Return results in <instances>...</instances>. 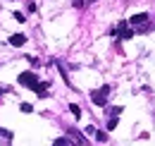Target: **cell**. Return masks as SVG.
Segmentation results:
<instances>
[{
    "label": "cell",
    "instance_id": "obj_14",
    "mask_svg": "<svg viewBox=\"0 0 155 146\" xmlns=\"http://www.w3.org/2000/svg\"><path fill=\"white\" fill-rule=\"evenodd\" d=\"M15 19H17V22H24V19H26V17H24L21 12H15Z\"/></svg>",
    "mask_w": 155,
    "mask_h": 146
},
{
    "label": "cell",
    "instance_id": "obj_12",
    "mask_svg": "<svg viewBox=\"0 0 155 146\" xmlns=\"http://www.w3.org/2000/svg\"><path fill=\"white\" fill-rule=\"evenodd\" d=\"M0 137H5V139H12V132H10V129H0Z\"/></svg>",
    "mask_w": 155,
    "mask_h": 146
},
{
    "label": "cell",
    "instance_id": "obj_2",
    "mask_svg": "<svg viewBox=\"0 0 155 146\" xmlns=\"http://www.w3.org/2000/svg\"><path fill=\"white\" fill-rule=\"evenodd\" d=\"M19 84L29 86V89H36V86H38V77L34 72H24V74H19Z\"/></svg>",
    "mask_w": 155,
    "mask_h": 146
},
{
    "label": "cell",
    "instance_id": "obj_7",
    "mask_svg": "<svg viewBox=\"0 0 155 146\" xmlns=\"http://www.w3.org/2000/svg\"><path fill=\"white\" fill-rule=\"evenodd\" d=\"M45 91H48V84H43V82H38V86H36V93H38L41 98H45V96H48Z\"/></svg>",
    "mask_w": 155,
    "mask_h": 146
},
{
    "label": "cell",
    "instance_id": "obj_9",
    "mask_svg": "<svg viewBox=\"0 0 155 146\" xmlns=\"http://www.w3.org/2000/svg\"><path fill=\"white\" fill-rule=\"evenodd\" d=\"M53 146H69V141H67V139H55Z\"/></svg>",
    "mask_w": 155,
    "mask_h": 146
},
{
    "label": "cell",
    "instance_id": "obj_11",
    "mask_svg": "<svg viewBox=\"0 0 155 146\" xmlns=\"http://www.w3.org/2000/svg\"><path fill=\"white\" fill-rule=\"evenodd\" d=\"M117 127V117H110L107 120V129H115Z\"/></svg>",
    "mask_w": 155,
    "mask_h": 146
},
{
    "label": "cell",
    "instance_id": "obj_6",
    "mask_svg": "<svg viewBox=\"0 0 155 146\" xmlns=\"http://www.w3.org/2000/svg\"><path fill=\"white\" fill-rule=\"evenodd\" d=\"M67 134H69V137H72V139H74V144H77V146H84V137H81V134H79L77 129H69V132H67Z\"/></svg>",
    "mask_w": 155,
    "mask_h": 146
},
{
    "label": "cell",
    "instance_id": "obj_5",
    "mask_svg": "<svg viewBox=\"0 0 155 146\" xmlns=\"http://www.w3.org/2000/svg\"><path fill=\"white\" fill-rule=\"evenodd\" d=\"M10 43L19 48V46H24V43H26V36H24V34H15V36H10Z\"/></svg>",
    "mask_w": 155,
    "mask_h": 146
},
{
    "label": "cell",
    "instance_id": "obj_1",
    "mask_svg": "<svg viewBox=\"0 0 155 146\" xmlns=\"http://www.w3.org/2000/svg\"><path fill=\"white\" fill-rule=\"evenodd\" d=\"M107 93H110V86H103V89H98V91L91 93V101H93L96 106H105V103H107Z\"/></svg>",
    "mask_w": 155,
    "mask_h": 146
},
{
    "label": "cell",
    "instance_id": "obj_10",
    "mask_svg": "<svg viewBox=\"0 0 155 146\" xmlns=\"http://www.w3.org/2000/svg\"><path fill=\"white\" fill-rule=\"evenodd\" d=\"M96 139L98 141H107V134L105 132H96Z\"/></svg>",
    "mask_w": 155,
    "mask_h": 146
},
{
    "label": "cell",
    "instance_id": "obj_13",
    "mask_svg": "<svg viewBox=\"0 0 155 146\" xmlns=\"http://www.w3.org/2000/svg\"><path fill=\"white\" fill-rule=\"evenodd\" d=\"M31 110H34L31 103H21V113H31Z\"/></svg>",
    "mask_w": 155,
    "mask_h": 146
},
{
    "label": "cell",
    "instance_id": "obj_8",
    "mask_svg": "<svg viewBox=\"0 0 155 146\" xmlns=\"http://www.w3.org/2000/svg\"><path fill=\"white\" fill-rule=\"evenodd\" d=\"M69 110L74 113V117H79V115H81V108H79L77 103H72V106H69Z\"/></svg>",
    "mask_w": 155,
    "mask_h": 146
},
{
    "label": "cell",
    "instance_id": "obj_4",
    "mask_svg": "<svg viewBox=\"0 0 155 146\" xmlns=\"http://www.w3.org/2000/svg\"><path fill=\"white\" fill-rule=\"evenodd\" d=\"M134 34H136V31L131 29V26H129V24H127V22H119V26H117V36H119V38L129 41V38L134 36Z\"/></svg>",
    "mask_w": 155,
    "mask_h": 146
},
{
    "label": "cell",
    "instance_id": "obj_3",
    "mask_svg": "<svg viewBox=\"0 0 155 146\" xmlns=\"http://www.w3.org/2000/svg\"><path fill=\"white\" fill-rule=\"evenodd\" d=\"M146 22H148V15H146V12H138V15H134L127 24H131V26H141L138 31H146V29H148V26H143Z\"/></svg>",
    "mask_w": 155,
    "mask_h": 146
}]
</instances>
